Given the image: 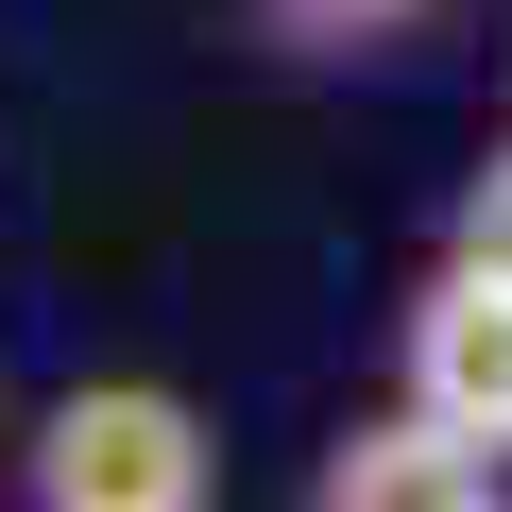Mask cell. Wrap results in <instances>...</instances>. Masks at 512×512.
Returning a JSON list of instances; mask_svg holds the SVG:
<instances>
[{
    "mask_svg": "<svg viewBox=\"0 0 512 512\" xmlns=\"http://www.w3.org/2000/svg\"><path fill=\"white\" fill-rule=\"evenodd\" d=\"M18 512H222V427L171 376H69L18 427Z\"/></svg>",
    "mask_w": 512,
    "mask_h": 512,
    "instance_id": "obj_1",
    "label": "cell"
},
{
    "mask_svg": "<svg viewBox=\"0 0 512 512\" xmlns=\"http://www.w3.org/2000/svg\"><path fill=\"white\" fill-rule=\"evenodd\" d=\"M393 393H410L427 427H461V444L512 461V291L478 274V256H427V274H410V308H393Z\"/></svg>",
    "mask_w": 512,
    "mask_h": 512,
    "instance_id": "obj_2",
    "label": "cell"
},
{
    "mask_svg": "<svg viewBox=\"0 0 512 512\" xmlns=\"http://www.w3.org/2000/svg\"><path fill=\"white\" fill-rule=\"evenodd\" d=\"M308 512H512V461L461 444V427H427V410L393 393L376 427H342V444L308 461Z\"/></svg>",
    "mask_w": 512,
    "mask_h": 512,
    "instance_id": "obj_3",
    "label": "cell"
},
{
    "mask_svg": "<svg viewBox=\"0 0 512 512\" xmlns=\"http://www.w3.org/2000/svg\"><path fill=\"white\" fill-rule=\"evenodd\" d=\"M444 256H478V274L512 291V137H495V154L461 171V205H444Z\"/></svg>",
    "mask_w": 512,
    "mask_h": 512,
    "instance_id": "obj_4",
    "label": "cell"
},
{
    "mask_svg": "<svg viewBox=\"0 0 512 512\" xmlns=\"http://www.w3.org/2000/svg\"><path fill=\"white\" fill-rule=\"evenodd\" d=\"M291 18H410V0H291Z\"/></svg>",
    "mask_w": 512,
    "mask_h": 512,
    "instance_id": "obj_5",
    "label": "cell"
},
{
    "mask_svg": "<svg viewBox=\"0 0 512 512\" xmlns=\"http://www.w3.org/2000/svg\"><path fill=\"white\" fill-rule=\"evenodd\" d=\"M0 478H18V410H0Z\"/></svg>",
    "mask_w": 512,
    "mask_h": 512,
    "instance_id": "obj_6",
    "label": "cell"
}]
</instances>
